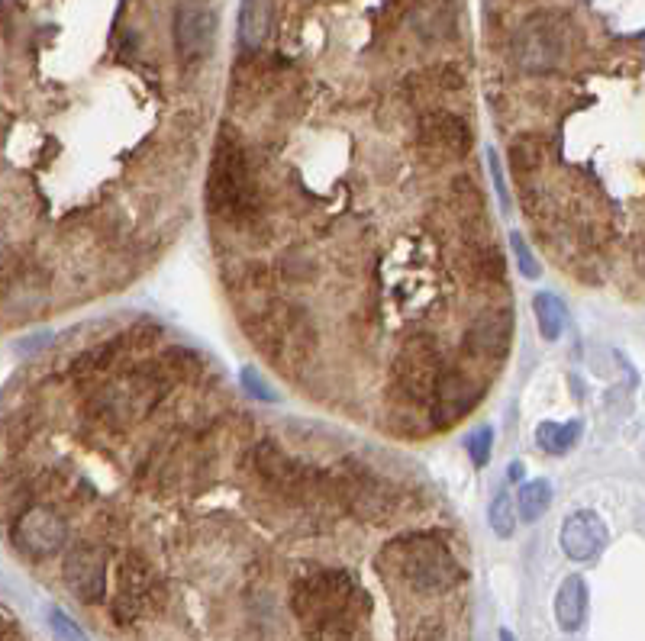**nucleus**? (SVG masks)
I'll list each match as a JSON object with an SVG mask.
<instances>
[{
  "label": "nucleus",
  "instance_id": "nucleus-31",
  "mask_svg": "<svg viewBox=\"0 0 645 641\" xmlns=\"http://www.w3.org/2000/svg\"><path fill=\"white\" fill-rule=\"evenodd\" d=\"M639 265H642V271H645V239H642V245H639Z\"/></svg>",
  "mask_w": 645,
  "mask_h": 641
},
{
  "label": "nucleus",
  "instance_id": "nucleus-30",
  "mask_svg": "<svg viewBox=\"0 0 645 641\" xmlns=\"http://www.w3.org/2000/svg\"><path fill=\"white\" fill-rule=\"evenodd\" d=\"M497 638H500V641H516L510 629H500V635H497Z\"/></svg>",
  "mask_w": 645,
  "mask_h": 641
},
{
  "label": "nucleus",
  "instance_id": "nucleus-21",
  "mask_svg": "<svg viewBox=\"0 0 645 641\" xmlns=\"http://www.w3.org/2000/svg\"><path fill=\"white\" fill-rule=\"evenodd\" d=\"M581 439V422H539L536 445L549 455H565Z\"/></svg>",
  "mask_w": 645,
  "mask_h": 641
},
{
  "label": "nucleus",
  "instance_id": "nucleus-16",
  "mask_svg": "<svg viewBox=\"0 0 645 641\" xmlns=\"http://www.w3.org/2000/svg\"><path fill=\"white\" fill-rule=\"evenodd\" d=\"M587 619V584L584 577L571 574L555 593V622L562 632H578Z\"/></svg>",
  "mask_w": 645,
  "mask_h": 641
},
{
  "label": "nucleus",
  "instance_id": "nucleus-5",
  "mask_svg": "<svg viewBox=\"0 0 645 641\" xmlns=\"http://www.w3.org/2000/svg\"><path fill=\"white\" fill-rule=\"evenodd\" d=\"M249 468L265 487H271L275 493H284V497L307 500L313 493H336L333 477L313 471L310 464L291 458L288 451L278 448L271 439H262L249 448Z\"/></svg>",
  "mask_w": 645,
  "mask_h": 641
},
{
  "label": "nucleus",
  "instance_id": "nucleus-2",
  "mask_svg": "<svg viewBox=\"0 0 645 641\" xmlns=\"http://www.w3.org/2000/svg\"><path fill=\"white\" fill-rule=\"evenodd\" d=\"M378 567L381 574L397 577L400 584H407L413 593L423 596L449 593L465 580V571L452 555V548L433 532H410L394 538L381 551Z\"/></svg>",
  "mask_w": 645,
  "mask_h": 641
},
{
  "label": "nucleus",
  "instance_id": "nucleus-12",
  "mask_svg": "<svg viewBox=\"0 0 645 641\" xmlns=\"http://www.w3.org/2000/svg\"><path fill=\"white\" fill-rule=\"evenodd\" d=\"M510 342H513V310L510 307L478 313L465 332V348L481 361H504L510 355Z\"/></svg>",
  "mask_w": 645,
  "mask_h": 641
},
{
  "label": "nucleus",
  "instance_id": "nucleus-27",
  "mask_svg": "<svg viewBox=\"0 0 645 641\" xmlns=\"http://www.w3.org/2000/svg\"><path fill=\"white\" fill-rule=\"evenodd\" d=\"M239 381H242V387H246L252 397H258V400H265V403H275L278 400V393L268 387V381L262 374H258L255 368H242V374H239Z\"/></svg>",
  "mask_w": 645,
  "mask_h": 641
},
{
  "label": "nucleus",
  "instance_id": "nucleus-10",
  "mask_svg": "<svg viewBox=\"0 0 645 641\" xmlns=\"http://www.w3.org/2000/svg\"><path fill=\"white\" fill-rule=\"evenodd\" d=\"M65 584L81 603H100L107 596V555L97 545L81 542L65 555Z\"/></svg>",
  "mask_w": 645,
  "mask_h": 641
},
{
  "label": "nucleus",
  "instance_id": "nucleus-15",
  "mask_svg": "<svg viewBox=\"0 0 645 641\" xmlns=\"http://www.w3.org/2000/svg\"><path fill=\"white\" fill-rule=\"evenodd\" d=\"M607 526L604 519L591 509H578L562 522V532H558V545L571 558V561H594L600 551L607 548Z\"/></svg>",
  "mask_w": 645,
  "mask_h": 641
},
{
  "label": "nucleus",
  "instance_id": "nucleus-29",
  "mask_svg": "<svg viewBox=\"0 0 645 641\" xmlns=\"http://www.w3.org/2000/svg\"><path fill=\"white\" fill-rule=\"evenodd\" d=\"M510 480H523V461H513L510 464V471H507Z\"/></svg>",
  "mask_w": 645,
  "mask_h": 641
},
{
  "label": "nucleus",
  "instance_id": "nucleus-18",
  "mask_svg": "<svg viewBox=\"0 0 645 641\" xmlns=\"http://www.w3.org/2000/svg\"><path fill=\"white\" fill-rule=\"evenodd\" d=\"M468 271L475 274L478 281H487V284H497L504 281L507 274V261L500 255V249L491 242H468Z\"/></svg>",
  "mask_w": 645,
  "mask_h": 641
},
{
  "label": "nucleus",
  "instance_id": "nucleus-14",
  "mask_svg": "<svg viewBox=\"0 0 645 641\" xmlns=\"http://www.w3.org/2000/svg\"><path fill=\"white\" fill-rule=\"evenodd\" d=\"M420 142L436 155H465L471 149V126L452 110H426L420 116Z\"/></svg>",
  "mask_w": 645,
  "mask_h": 641
},
{
  "label": "nucleus",
  "instance_id": "nucleus-13",
  "mask_svg": "<svg viewBox=\"0 0 645 641\" xmlns=\"http://www.w3.org/2000/svg\"><path fill=\"white\" fill-rule=\"evenodd\" d=\"M478 400H481V390L475 387V381L465 371L446 368L433 390V400H429V413H433V422L439 429H449L452 422L475 410Z\"/></svg>",
  "mask_w": 645,
  "mask_h": 641
},
{
  "label": "nucleus",
  "instance_id": "nucleus-9",
  "mask_svg": "<svg viewBox=\"0 0 645 641\" xmlns=\"http://www.w3.org/2000/svg\"><path fill=\"white\" fill-rule=\"evenodd\" d=\"M333 484H336V497L362 519H381L394 503V493L387 490L384 480L375 477L368 468H362V464L336 474Z\"/></svg>",
  "mask_w": 645,
  "mask_h": 641
},
{
  "label": "nucleus",
  "instance_id": "nucleus-1",
  "mask_svg": "<svg viewBox=\"0 0 645 641\" xmlns=\"http://www.w3.org/2000/svg\"><path fill=\"white\" fill-rule=\"evenodd\" d=\"M291 613L307 641H355L368 600L342 567H307L291 584Z\"/></svg>",
  "mask_w": 645,
  "mask_h": 641
},
{
  "label": "nucleus",
  "instance_id": "nucleus-24",
  "mask_svg": "<svg viewBox=\"0 0 645 641\" xmlns=\"http://www.w3.org/2000/svg\"><path fill=\"white\" fill-rule=\"evenodd\" d=\"M487 522H491V529L497 538H510L513 529H516V516H513V500L507 493H497L491 509H487Z\"/></svg>",
  "mask_w": 645,
  "mask_h": 641
},
{
  "label": "nucleus",
  "instance_id": "nucleus-28",
  "mask_svg": "<svg viewBox=\"0 0 645 641\" xmlns=\"http://www.w3.org/2000/svg\"><path fill=\"white\" fill-rule=\"evenodd\" d=\"M487 168H491V181H494V191L500 207L510 210V194H507V184H504V168H500V155L494 149H487Z\"/></svg>",
  "mask_w": 645,
  "mask_h": 641
},
{
  "label": "nucleus",
  "instance_id": "nucleus-8",
  "mask_svg": "<svg viewBox=\"0 0 645 641\" xmlns=\"http://www.w3.org/2000/svg\"><path fill=\"white\" fill-rule=\"evenodd\" d=\"M68 538L65 519L49 506H30L13 522V545L30 558H52L59 555Z\"/></svg>",
  "mask_w": 645,
  "mask_h": 641
},
{
  "label": "nucleus",
  "instance_id": "nucleus-7",
  "mask_svg": "<svg viewBox=\"0 0 645 641\" xmlns=\"http://www.w3.org/2000/svg\"><path fill=\"white\" fill-rule=\"evenodd\" d=\"M155 596H159V590H155L152 564L139 551H129L117 567V590H113V600H110L113 622L133 625L155 606Z\"/></svg>",
  "mask_w": 645,
  "mask_h": 641
},
{
  "label": "nucleus",
  "instance_id": "nucleus-17",
  "mask_svg": "<svg viewBox=\"0 0 645 641\" xmlns=\"http://www.w3.org/2000/svg\"><path fill=\"white\" fill-rule=\"evenodd\" d=\"M271 29V10L268 0H242L239 10V46L246 52H255L265 42Z\"/></svg>",
  "mask_w": 645,
  "mask_h": 641
},
{
  "label": "nucleus",
  "instance_id": "nucleus-26",
  "mask_svg": "<svg viewBox=\"0 0 645 641\" xmlns=\"http://www.w3.org/2000/svg\"><path fill=\"white\" fill-rule=\"evenodd\" d=\"M49 629H52V635L59 638V641H91L88 635H84L81 625L71 619L65 609H59V606L49 609Z\"/></svg>",
  "mask_w": 645,
  "mask_h": 641
},
{
  "label": "nucleus",
  "instance_id": "nucleus-22",
  "mask_svg": "<svg viewBox=\"0 0 645 641\" xmlns=\"http://www.w3.org/2000/svg\"><path fill=\"white\" fill-rule=\"evenodd\" d=\"M533 313H536V326L542 332V339L555 342L565 329V303L555 294H549V290H542V294L533 297Z\"/></svg>",
  "mask_w": 645,
  "mask_h": 641
},
{
  "label": "nucleus",
  "instance_id": "nucleus-3",
  "mask_svg": "<svg viewBox=\"0 0 645 641\" xmlns=\"http://www.w3.org/2000/svg\"><path fill=\"white\" fill-rule=\"evenodd\" d=\"M207 203L217 216L226 220H242V216L255 213V184L252 171L246 162L239 139L233 129H226L220 136L217 149H213L210 178H207Z\"/></svg>",
  "mask_w": 645,
  "mask_h": 641
},
{
  "label": "nucleus",
  "instance_id": "nucleus-19",
  "mask_svg": "<svg viewBox=\"0 0 645 641\" xmlns=\"http://www.w3.org/2000/svg\"><path fill=\"white\" fill-rule=\"evenodd\" d=\"M546 152L549 145L539 133H520L510 142V165L520 178H529V174H536L542 162H546Z\"/></svg>",
  "mask_w": 645,
  "mask_h": 641
},
{
  "label": "nucleus",
  "instance_id": "nucleus-20",
  "mask_svg": "<svg viewBox=\"0 0 645 641\" xmlns=\"http://www.w3.org/2000/svg\"><path fill=\"white\" fill-rule=\"evenodd\" d=\"M549 506H552V484L546 477L529 480V484H523L520 493H516V513H520L523 522L542 519Z\"/></svg>",
  "mask_w": 645,
  "mask_h": 641
},
{
  "label": "nucleus",
  "instance_id": "nucleus-11",
  "mask_svg": "<svg viewBox=\"0 0 645 641\" xmlns=\"http://www.w3.org/2000/svg\"><path fill=\"white\" fill-rule=\"evenodd\" d=\"M217 39V13L204 0H184L175 13V49L184 62L204 58Z\"/></svg>",
  "mask_w": 645,
  "mask_h": 641
},
{
  "label": "nucleus",
  "instance_id": "nucleus-25",
  "mask_svg": "<svg viewBox=\"0 0 645 641\" xmlns=\"http://www.w3.org/2000/svg\"><path fill=\"white\" fill-rule=\"evenodd\" d=\"M510 249H513V261L526 281H539L542 278V265L536 261V255L529 252V245L523 239V232H510Z\"/></svg>",
  "mask_w": 645,
  "mask_h": 641
},
{
  "label": "nucleus",
  "instance_id": "nucleus-6",
  "mask_svg": "<svg viewBox=\"0 0 645 641\" xmlns=\"http://www.w3.org/2000/svg\"><path fill=\"white\" fill-rule=\"evenodd\" d=\"M442 348L433 335H413L394 358V390L410 403H429L442 377Z\"/></svg>",
  "mask_w": 645,
  "mask_h": 641
},
{
  "label": "nucleus",
  "instance_id": "nucleus-23",
  "mask_svg": "<svg viewBox=\"0 0 645 641\" xmlns=\"http://www.w3.org/2000/svg\"><path fill=\"white\" fill-rule=\"evenodd\" d=\"M465 451L475 468H487V461L494 455V429L491 426H478L465 435Z\"/></svg>",
  "mask_w": 645,
  "mask_h": 641
},
{
  "label": "nucleus",
  "instance_id": "nucleus-4",
  "mask_svg": "<svg viewBox=\"0 0 645 641\" xmlns=\"http://www.w3.org/2000/svg\"><path fill=\"white\" fill-rule=\"evenodd\" d=\"M571 20L562 10H536L513 36V62L526 75H549L568 58Z\"/></svg>",
  "mask_w": 645,
  "mask_h": 641
}]
</instances>
